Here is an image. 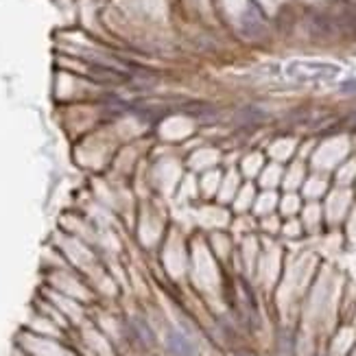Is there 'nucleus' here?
Here are the masks:
<instances>
[{
    "label": "nucleus",
    "mask_w": 356,
    "mask_h": 356,
    "mask_svg": "<svg viewBox=\"0 0 356 356\" xmlns=\"http://www.w3.org/2000/svg\"><path fill=\"white\" fill-rule=\"evenodd\" d=\"M166 347L173 356H194L197 354V347L186 334H181L177 330H171L166 334Z\"/></svg>",
    "instance_id": "nucleus-2"
},
{
    "label": "nucleus",
    "mask_w": 356,
    "mask_h": 356,
    "mask_svg": "<svg viewBox=\"0 0 356 356\" xmlns=\"http://www.w3.org/2000/svg\"><path fill=\"white\" fill-rule=\"evenodd\" d=\"M341 92H356V79H347L341 83Z\"/></svg>",
    "instance_id": "nucleus-3"
},
{
    "label": "nucleus",
    "mask_w": 356,
    "mask_h": 356,
    "mask_svg": "<svg viewBox=\"0 0 356 356\" xmlns=\"http://www.w3.org/2000/svg\"><path fill=\"white\" fill-rule=\"evenodd\" d=\"M343 72L341 66L330 64V61H306V59H295L289 61L284 68V74L295 81H332Z\"/></svg>",
    "instance_id": "nucleus-1"
}]
</instances>
